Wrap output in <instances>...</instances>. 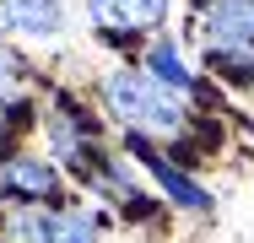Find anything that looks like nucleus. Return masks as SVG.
I'll return each instance as SVG.
<instances>
[{
	"label": "nucleus",
	"mask_w": 254,
	"mask_h": 243,
	"mask_svg": "<svg viewBox=\"0 0 254 243\" xmlns=\"http://www.w3.org/2000/svg\"><path fill=\"white\" fill-rule=\"evenodd\" d=\"M103 103H108V108H114V119H125L130 130H162V135H173V130L184 124L179 97L162 92L157 81L130 76V70H119V76H108V81H103Z\"/></svg>",
	"instance_id": "f257e3e1"
},
{
	"label": "nucleus",
	"mask_w": 254,
	"mask_h": 243,
	"mask_svg": "<svg viewBox=\"0 0 254 243\" xmlns=\"http://www.w3.org/2000/svg\"><path fill=\"white\" fill-rule=\"evenodd\" d=\"M11 243H98V227L81 211H22L11 216Z\"/></svg>",
	"instance_id": "f03ea898"
},
{
	"label": "nucleus",
	"mask_w": 254,
	"mask_h": 243,
	"mask_svg": "<svg viewBox=\"0 0 254 243\" xmlns=\"http://www.w3.org/2000/svg\"><path fill=\"white\" fill-rule=\"evenodd\" d=\"M60 194V173L44 157H11L0 168V200H54Z\"/></svg>",
	"instance_id": "7ed1b4c3"
},
{
	"label": "nucleus",
	"mask_w": 254,
	"mask_h": 243,
	"mask_svg": "<svg viewBox=\"0 0 254 243\" xmlns=\"http://www.w3.org/2000/svg\"><path fill=\"white\" fill-rule=\"evenodd\" d=\"M205 38L216 49H254V0H211Z\"/></svg>",
	"instance_id": "20e7f679"
},
{
	"label": "nucleus",
	"mask_w": 254,
	"mask_h": 243,
	"mask_svg": "<svg viewBox=\"0 0 254 243\" xmlns=\"http://www.w3.org/2000/svg\"><path fill=\"white\" fill-rule=\"evenodd\" d=\"M92 22L108 33H146L168 22V0H92Z\"/></svg>",
	"instance_id": "39448f33"
},
{
	"label": "nucleus",
	"mask_w": 254,
	"mask_h": 243,
	"mask_svg": "<svg viewBox=\"0 0 254 243\" xmlns=\"http://www.w3.org/2000/svg\"><path fill=\"white\" fill-rule=\"evenodd\" d=\"M130 146H135V157H141V162L152 168V179L162 184V194H168L173 205H184V211H211V194H205L200 184H190V179H184V173H179L173 162H162V157H157V151H152L146 141H141V135H135Z\"/></svg>",
	"instance_id": "423d86ee"
},
{
	"label": "nucleus",
	"mask_w": 254,
	"mask_h": 243,
	"mask_svg": "<svg viewBox=\"0 0 254 243\" xmlns=\"http://www.w3.org/2000/svg\"><path fill=\"white\" fill-rule=\"evenodd\" d=\"M5 22L16 33L49 38V33H60V22H65V5L60 0H5Z\"/></svg>",
	"instance_id": "0eeeda50"
},
{
	"label": "nucleus",
	"mask_w": 254,
	"mask_h": 243,
	"mask_svg": "<svg viewBox=\"0 0 254 243\" xmlns=\"http://www.w3.org/2000/svg\"><path fill=\"white\" fill-rule=\"evenodd\" d=\"M205 65L222 76V81H238V87H249L254 81V49H205Z\"/></svg>",
	"instance_id": "6e6552de"
},
{
	"label": "nucleus",
	"mask_w": 254,
	"mask_h": 243,
	"mask_svg": "<svg viewBox=\"0 0 254 243\" xmlns=\"http://www.w3.org/2000/svg\"><path fill=\"white\" fill-rule=\"evenodd\" d=\"M146 65H152V81H162L168 92H190V87H195L190 70L179 65V49H173V44H157L152 54H146Z\"/></svg>",
	"instance_id": "1a4fd4ad"
}]
</instances>
